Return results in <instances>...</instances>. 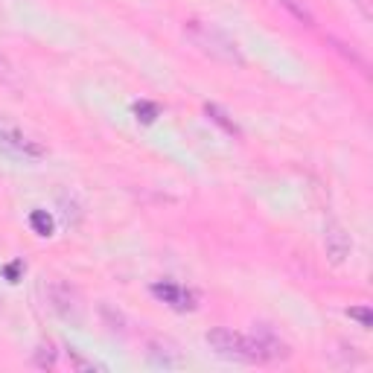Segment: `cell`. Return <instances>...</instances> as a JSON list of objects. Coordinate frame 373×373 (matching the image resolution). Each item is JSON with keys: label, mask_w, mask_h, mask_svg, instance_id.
I'll use <instances>...</instances> for the list:
<instances>
[{"label": "cell", "mask_w": 373, "mask_h": 373, "mask_svg": "<svg viewBox=\"0 0 373 373\" xmlns=\"http://www.w3.org/2000/svg\"><path fill=\"white\" fill-rule=\"evenodd\" d=\"M184 33H186V38H190L201 53L225 61V65H236V68L245 65V56H242L239 44L228 33H222V29H216L210 23H201V21H190Z\"/></svg>", "instance_id": "1"}, {"label": "cell", "mask_w": 373, "mask_h": 373, "mask_svg": "<svg viewBox=\"0 0 373 373\" xmlns=\"http://www.w3.org/2000/svg\"><path fill=\"white\" fill-rule=\"evenodd\" d=\"M207 345L225 356V359H233V362H248L254 364L260 362V353H257V345L251 335H242V332H233V330H225V327H216L207 332Z\"/></svg>", "instance_id": "2"}, {"label": "cell", "mask_w": 373, "mask_h": 373, "mask_svg": "<svg viewBox=\"0 0 373 373\" xmlns=\"http://www.w3.org/2000/svg\"><path fill=\"white\" fill-rule=\"evenodd\" d=\"M0 149L18 154V158H44V146L36 143L33 137H26L18 126H12L6 120H0Z\"/></svg>", "instance_id": "3"}, {"label": "cell", "mask_w": 373, "mask_h": 373, "mask_svg": "<svg viewBox=\"0 0 373 373\" xmlns=\"http://www.w3.org/2000/svg\"><path fill=\"white\" fill-rule=\"evenodd\" d=\"M324 248H327V257H330L332 263H345V260L350 257L353 242H350V236H347L345 228L330 219L327 228H324Z\"/></svg>", "instance_id": "4"}, {"label": "cell", "mask_w": 373, "mask_h": 373, "mask_svg": "<svg viewBox=\"0 0 373 373\" xmlns=\"http://www.w3.org/2000/svg\"><path fill=\"white\" fill-rule=\"evenodd\" d=\"M254 345H257V353H260V362H274V359H289V347L280 341L268 327H254L251 332Z\"/></svg>", "instance_id": "5"}, {"label": "cell", "mask_w": 373, "mask_h": 373, "mask_svg": "<svg viewBox=\"0 0 373 373\" xmlns=\"http://www.w3.org/2000/svg\"><path fill=\"white\" fill-rule=\"evenodd\" d=\"M152 295L164 300L167 306L178 309V312H186V309H196V295L193 292H186L184 286L178 283H154L152 286Z\"/></svg>", "instance_id": "6"}, {"label": "cell", "mask_w": 373, "mask_h": 373, "mask_svg": "<svg viewBox=\"0 0 373 373\" xmlns=\"http://www.w3.org/2000/svg\"><path fill=\"white\" fill-rule=\"evenodd\" d=\"M50 300H53V309L68 318V321H79V303H76V292L68 286V283H53L50 286Z\"/></svg>", "instance_id": "7"}, {"label": "cell", "mask_w": 373, "mask_h": 373, "mask_svg": "<svg viewBox=\"0 0 373 373\" xmlns=\"http://www.w3.org/2000/svg\"><path fill=\"white\" fill-rule=\"evenodd\" d=\"M172 353V347H161V345H152L149 347V362L154 364V367H181V356H169Z\"/></svg>", "instance_id": "8"}, {"label": "cell", "mask_w": 373, "mask_h": 373, "mask_svg": "<svg viewBox=\"0 0 373 373\" xmlns=\"http://www.w3.org/2000/svg\"><path fill=\"white\" fill-rule=\"evenodd\" d=\"M204 114L216 122V126H222L228 135H233V137H239V135H242V132H239V126H236V122H233V120H231V117H228L219 105H210V103H207V105H204Z\"/></svg>", "instance_id": "9"}, {"label": "cell", "mask_w": 373, "mask_h": 373, "mask_svg": "<svg viewBox=\"0 0 373 373\" xmlns=\"http://www.w3.org/2000/svg\"><path fill=\"white\" fill-rule=\"evenodd\" d=\"M29 225H33V231L38 236H50L53 233V216L47 210H33L29 213Z\"/></svg>", "instance_id": "10"}, {"label": "cell", "mask_w": 373, "mask_h": 373, "mask_svg": "<svg viewBox=\"0 0 373 373\" xmlns=\"http://www.w3.org/2000/svg\"><path fill=\"white\" fill-rule=\"evenodd\" d=\"M280 4H283V6H286V9H289L295 18H298V21H303L306 26H312V23H315L312 12H309V9L303 6V0H280Z\"/></svg>", "instance_id": "11"}, {"label": "cell", "mask_w": 373, "mask_h": 373, "mask_svg": "<svg viewBox=\"0 0 373 373\" xmlns=\"http://www.w3.org/2000/svg\"><path fill=\"white\" fill-rule=\"evenodd\" d=\"M135 114H137V120L140 122H154V117H158V105L154 103H135Z\"/></svg>", "instance_id": "12"}, {"label": "cell", "mask_w": 373, "mask_h": 373, "mask_svg": "<svg viewBox=\"0 0 373 373\" xmlns=\"http://www.w3.org/2000/svg\"><path fill=\"white\" fill-rule=\"evenodd\" d=\"M36 364H38V367H53V364H56V350H53V345H41V347L36 350Z\"/></svg>", "instance_id": "13"}, {"label": "cell", "mask_w": 373, "mask_h": 373, "mask_svg": "<svg viewBox=\"0 0 373 373\" xmlns=\"http://www.w3.org/2000/svg\"><path fill=\"white\" fill-rule=\"evenodd\" d=\"M347 315H350V318H356L362 327H370V324H373V318H370V309H367V306H350V309H347Z\"/></svg>", "instance_id": "14"}, {"label": "cell", "mask_w": 373, "mask_h": 373, "mask_svg": "<svg viewBox=\"0 0 373 373\" xmlns=\"http://www.w3.org/2000/svg\"><path fill=\"white\" fill-rule=\"evenodd\" d=\"M70 362H73V367L76 370H103V364H93V362H85L76 350H70Z\"/></svg>", "instance_id": "15"}, {"label": "cell", "mask_w": 373, "mask_h": 373, "mask_svg": "<svg viewBox=\"0 0 373 373\" xmlns=\"http://www.w3.org/2000/svg\"><path fill=\"white\" fill-rule=\"evenodd\" d=\"M18 271H21V263H12L6 268V277H9V283H18Z\"/></svg>", "instance_id": "16"}]
</instances>
